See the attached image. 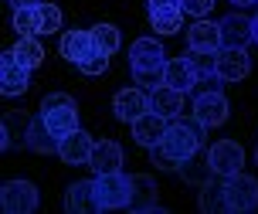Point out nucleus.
I'll use <instances>...</instances> for the list:
<instances>
[{
	"label": "nucleus",
	"mask_w": 258,
	"mask_h": 214,
	"mask_svg": "<svg viewBox=\"0 0 258 214\" xmlns=\"http://www.w3.org/2000/svg\"><path fill=\"white\" fill-rule=\"evenodd\" d=\"M167 51L156 38H136L129 48V72L143 88L163 85V68H167Z\"/></svg>",
	"instance_id": "1"
},
{
	"label": "nucleus",
	"mask_w": 258,
	"mask_h": 214,
	"mask_svg": "<svg viewBox=\"0 0 258 214\" xmlns=\"http://www.w3.org/2000/svg\"><path fill=\"white\" fill-rule=\"evenodd\" d=\"M204 123H197V119H170L167 123V133H163V146H167L177 160H190V156H197L201 153V146H204Z\"/></svg>",
	"instance_id": "2"
},
{
	"label": "nucleus",
	"mask_w": 258,
	"mask_h": 214,
	"mask_svg": "<svg viewBox=\"0 0 258 214\" xmlns=\"http://www.w3.org/2000/svg\"><path fill=\"white\" fill-rule=\"evenodd\" d=\"M41 116H44V123L51 129L58 139L72 136L78 129V105L72 95H64V92H51V95H44L41 102Z\"/></svg>",
	"instance_id": "3"
},
{
	"label": "nucleus",
	"mask_w": 258,
	"mask_h": 214,
	"mask_svg": "<svg viewBox=\"0 0 258 214\" xmlns=\"http://www.w3.org/2000/svg\"><path fill=\"white\" fill-rule=\"evenodd\" d=\"M129 197H133V177H126L122 170L95 174V211L129 207Z\"/></svg>",
	"instance_id": "4"
},
{
	"label": "nucleus",
	"mask_w": 258,
	"mask_h": 214,
	"mask_svg": "<svg viewBox=\"0 0 258 214\" xmlns=\"http://www.w3.org/2000/svg\"><path fill=\"white\" fill-rule=\"evenodd\" d=\"M228 116H231V105H228V99H224L221 88L197 92V99H194V119H197V123H204L207 129H218V126L228 123Z\"/></svg>",
	"instance_id": "5"
},
{
	"label": "nucleus",
	"mask_w": 258,
	"mask_h": 214,
	"mask_svg": "<svg viewBox=\"0 0 258 214\" xmlns=\"http://www.w3.org/2000/svg\"><path fill=\"white\" fill-rule=\"evenodd\" d=\"M224 204H228V211H238V214L255 211L258 207V180L248 174L224 177Z\"/></svg>",
	"instance_id": "6"
},
{
	"label": "nucleus",
	"mask_w": 258,
	"mask_h": 214,
	"mask_svg": "<svg viewBox=\"0 0 258 214\" xmlns=\"http://www.w3.org/2000/svg\"><path fill=\"white\" fill-rule=\"evenodd\" d=\"M207 164H211V170L218 177H234V174H241V167H245V150L234 139H218L207 150Z\"/></svg>",
	"instance_id": "7"
},
{
	"label": "nucleus",
	"mask_w": 258,
	"mask_h": 214,
	"mask_svg": "<svg viewBox=\"0 0 258 214\" xmlns=\"http://www.w3.org/2000/svg\"><path fill=\"white\" fill-rule=\"evenodd\" d=\"M0 204L7 214H31L38 211V187L31 180H7L0 190Z\"/></svg>",
	"instance_id": "8"
},
{
	"label": "nucleus",
	"mask_w": 258,
	"mask_h": 214,
	"mask_svg": "<svg viewBox=\"0 0 258 214\" xmlns=\"http://www.w3.org/2000/svg\"><path fill=\"white\" fill-rule=\"evenodd\" d=\"M31 88V68L14 58V48L0 55V92L4 95H24Z\"/></svg>",
	"instance_id": "9"
},
{
	"label": "nucleus",
	"mask_w": 258,
	"mask_h": 214,
	"mask_svg": "<svg viewBox=\"0 0 258 214\" xmlns=\"http://www.w3.org/2000/svg\"><path fill=\"white\" fill-rule=\"evenodd\" d=\"M150 109H153V102H150V95L143 88H122V92H116V99H112V113H116L119 123H136Z\"/></svg>",
	"instance_id": "10"
},
{
	"label": "nucleus",
	"mask_w": 258,
	"mask_h": 214,
	"mask_svg": "<svg viewBox=\"0 0 258 214\" xmlns=\"http://www.w3.org/2000/svg\"><path fill=\"white\" fill-rule=\"evenodd\" d=\"M187 48L218 55V51L224 48V41H221V24H211V21H204V17H197V24L187 27Z\"/></svg>",
	"instance_id": "11"
},
{
	"label": "nucleus",
	"mask_w": 258,
	"mask_h": 214,
	"mask_svg": "<svg viewBox=\"0 0 258 214\" xmlns=\"http://www.w3.org/2000/svg\"><path fill=\"white\" fill-rule=\"evenodd\" d=\"M163 82H167L170 88H177V92H194V88L201 85L190 55H187V58H170L167 68H163Z\"/></svg>",
	"instance_id": "12"
},
{
	"label": "nucleus",
	"mask_w": 258,
	"mask_h": 214,
	"mask_svg": "<svg viewBox=\"0 0 258 214\" xmlns=\"http://www.w3.org/2000/svg\"><path fill=\"white\" fill-rule=\"evenodd\" d=\"M92 150H95V139L89 136V133H82V129H75L72 136L61 139V146H58V156H61V164H72V167H89V156Z\"/></svg>",
	"instance_id": "13"
},
{
	"label": "nucleus",
	"mask_w": 258,
	"mask_h": 214,
	"mask_svg": "<svg viewBox=\"0 0 258 214\" xmlns=\"http://www.w3.org/2000/svg\"><path fill=\"white\" fill-rule=\"evenodd\" d=\"M251 72V58L245 48H221L218 51V75L224 82H241Z\"/></svg>",
	"instance_id": "14"
},
{
	"label": "nucleus",
	"mask_w": 258,
	"mask_h": 214,
	"mask_svg": "<svg viewBox=\"0 0 258 214\" xmlns=\"http://www.w3.org/2000/svg\"><path fill=\"white\" fill-rule=\"evenodd\" d=\"M221 41H224V48H248L251 44V17H241V14H228V17H221Z\"/></svg>",
	"instance_id": "15"
},
{
	"label": "nucleus",
	"mask_w": 258,
	"mask_h": 214,
	"mask_svg": "<svg viewBox=\"0 0 258 214\" xmlns=\"http://www.w3.org/2000/svg\"><path fill=\"white\" fill-rule=\"evenodd\" d=\"M167 123H170V119H163L160 113H153V109H150V113L140 116L136 123H129V126H133V139H136L140 146H146V150H150V146H156V143L163 139Z\"/></svg>",
	"instance_id": "16"
},
{
	"label": "nucleus",
	"mask_w": 258,
	"mask_h": 214,
	"mask_svg": "<svg viewBox=\"0 0 258 214\" xmlns=\"http://www.w3.org/2000/svg\"><path fill=\"white\" fill-rule=\"evenodd\" d=\"M58 48H61L64 62L78 65V62H85L99 44H95V38H92V31H68V34H61V44H58Z\"/></svg>",
	"instance_id": "17"
},
{
	"label": "nucleus",
	"mask_w": 258,
	"mask_h": 214,
	"mask_svg": "<svg viewBox=\"0 0 258 214\" xmlns=\"http://www.w3.org/2000/svg\"><path fill=\"white\" fill-rule=\"evenodd\" d=\"M89 167L95 174H112V170H122V146L116 139H102L95 143V150L89 156Z\"/></svg>",
	"instance_id": "18"
},
{
	"label": "nucleus",
	"mask_w": 258,
	"mask_h": 214,
	"mask_svg": "<svg viewBox=\"0 0 258 214\" xmlns=\"http://www.w3.org/2000/svg\"><path fill=\"white\" fill-rule=\"evenodd\" d=\"M27 150L34 153H58V146H61V139L54 136L51 129H48V123H44V116H34L31 119V126H27V139H24Z\"/></svg>",
	"instance_id": "19"
},
{
	"label": "nucleus",
	"mask_w": 258,
	"mask_h": 214,
	"mask_svg": "<svg viewBox=\"0 0 258 214\" xmlns=\"http://www.w3.org/2000/svg\"><path fill=\"white\" fill-rule=\"evenodd\" d=\"M156 180L150 174H136L133 177V197H129V211H136V214H143V211H156L160 204H156Z\"/></svg>",
	"instance_id": "20"
},
{
	"label": "nucleus",
	"mask_w": 258,
	"mask_h": 214,
	"mask_svg": "<svg viewBox=\"0 0 258 214\" xmlns=\"http://www.w3.org/2000/svg\"><path fill=\"white\" fill-rule=\"evenodd\" d=\"M183 95L187 92H177V88H170L167 82L163 85L150 88V102H153V113H160L163 119H177L183 113Z\"/></svg>",
	"instance_id": "21"
},
{
	"label": "nucleus",
	"mask_w": 258,
	"mask_h": 214,
	"mask_svg": "<svg viewBox=\"0 0 258 214\" xmlns=\"http://www.w3.org/2000/svg\"><path fill=\"white\" fill-rule=\"evenodd\" d=\"M64 211L72 214L95 211V180H75L64 194Z\"/></svg>",
	"instance_id": "22"
},
{
	"label": "nucleus",
	"mask_w": 258,
	"mask_h": 214,
	"mask_svg": "<svg viewBox=\"0 0 258 214\" xmlns=\"http://www.w3.org/2000/svg\"><path fill=\"white\" fill-rule=\"evenodd\" d=\"M14 31L21 38H38L41 34V11L38 7H17L14 11Z\"/></svg>",
	"instance_id": "23"
},
{
	"label": "nucleus",
	"mask_w": 258,
	"mask_h": 214,
	"mask_svg": "<svg viewBox=\"0 0 258 214\" xmlns=\"http://www.w3.org/2000/svg\"><path fill=\"white\" fill-rule=\"evenodd\" d=\"M27 126H31V116H24V113H7V116H4V139H0V146H4V150H11V146H14V136L27 139Z\"/></svg>",
	"instance_id": "24"
},
{
	"label": "nucleus",
	"mask_w": 258,
	"mask_h": 214,
	"mask_svg": "<svg viewBox=\"0 0 258 214\" xmlns=\"http://www.w3.org/2000/svg\"><path fill=\"white\" fill-rule=\"evenodd\" d=\"M14 58L24 65V68H38L41 62H44V48L38 44V38H21L17 44H14Z\"/></svg>",
	"instance_id": "25"
},
{
	"label": "nucleus",
	"mask_w": 258,
	"mask_h": 214,
	"mask_svg": "<svg viewBox=\"0 0 258 214\" xmlns=\"http://www.w3.org/2000/svg\"><path fill=\"white\" fill-rule=\"evenodd\" d=\"M177 174H180L187 184L204 187L207 180L214 177V170H211V164H207V156H204V160H194V156H190V160H183V164H180V170H177Z\"/></svg>",
	"instance_id": "26"
},
{
	"label": "nucleus",
	"mask_w": 258,
	"mask_h": 214,
	"mask_svg": "<svg viewBox=\"0 0 258 214\" xmlns=\"http://www.w3.org/2000/svg\"><path fill=\"white\" fill-rule=\"evenodd\" d=\"M150 24H153L156 34H177L183 24V11H153Z\"/></svg>",
	"instance_id": "27"
},
{
	"label": "nucleus",
	"mask_w": 258,
	"mask_h": 214,
	"mask_svg": "<svg viewBox=\"0 0 258 214\" xmlns=\"http://www.w3.org/2000/svg\"><path fill=\"white\" fill-rule=\"evenodd\" d=\"M92 38H95V44H99L105 55H116L119 44H122V34H119V27H112V24H95L92 27Z\"/></svg>",
	"instance_id": "28"
},
{
	"label": "nucleus",
	"mask_w": 258,
	"mask_h": 214,
	"mask_svg": "<svg viewBox=\"0 0 258 214\" xmlns=\"http://www.w3.org/2000/svg\"><path fill=\"white\" fill-rule=\"evenodd\" d=\"M201 211H228V204H224V184H211L207 180L204 187H201Z\"/></svg>",
	"instance_id": "29"
},
{
	"label": "nucleus",
	"mask_w": 258,
	"mask_h": 214,
	"mask_svg": "<svg viewBox=\"0 0 258 214\" xmlns=\"http://www.w3.org/2000/svg\"><path fill=\"white\" fill-rule=\"evenodd\" d=\"M150 164H153L156 170H163V174H177V170H180V160H177V156H173L163 143L150 146Z\"/></svg>",
	"instance_id": "30"
},
{
	"label": "nucleus",
	"mask_w": 258,
	"mask_h": 214,
	"mask_svg": "<svg viewBox=\"0 0 258 214\" xmlns=\"http://www.w3.org/2000/svg\"><path fill=\"white\" fill-rule=\"evenodd\" d=\"M105 68H109V55H105L102 48H95L85 62H78V72H82V75H102Z\"/></svg>",
	"instance_id": "31"
},
{
	"label": "nucleus",
	"mask_w": 258,
	"mask_h": 214,
	"mask_svg": "<svg viewBox=\"0 0 258 214\" xmlns=\"http://www.w3.org/2000/svg\"><path fill=\"white\" fill-rule=\"evenodd\" d=\"M41 34H54L58 27H61V7H54V4H41Z\"/></svg>",
	"instance_id": "32"
},
{
	"label": "nucleus",
	"mask_w": 258,
	"mask_h": 214,
	"mask_svg": "<svg viewBox=\"0 0 258 214\" xmlns=\"http://www.w3.org/2000/svg\"><path fill=\"white\" fill-rule=\"evenodd\" d=\"M214 7V0H183V14H190V17H204L211 14Z\"/></svg>",
	"instance_id": "33"
},
{
	"label": "nucleus",
	"mask_w": 258,
	"mask_h": 214,
	"mask_svg": "<svg viewBox=\"0 0 258 214\" xmlns=\"http://www.w3.org/2000/svg\"><path fill=\"white\" fill-rule=\"evenodd\" d=\"M153 11H183V0H150V14Z\"/></svg>",
	"instance_id": "34"
},
{
	"label": "nucleus",
	"mask_w": 258,
	"mask_h": 214,
	"mask_svg": "<svg viewBox=\"0 0 258 214\" xmlns=\"http://www.w3.org/2000/svg\"><path fill=\"white\" fill-rule=\"evenodd\" d=\"M44 0H11V7L17 11V7H41Z\"/></svg>",
	"instance_id": "35"
},
{
	"label": "nucleus",
	"mask_w": 258,
	"mask_h": 214,
	"mask_svg": "<svg viewBox=\"0 0 258 214\" xmlns=\"http://www.w3.org/2000/svg\"><path fill=\"white\" fill-rule=\"evenodd\" d=\"M251 38H255V44H258V14L251 17Z\"/></svg>",
	"instance_id": "36"
},
{
	"label": "nucleus",
	"mask_w": 258,
	"mask_h": 214,
	"mask_svg": "<svg viewBox=\"0 0 258 214\" xmlns=\"http://www.w3.org/2000/svg\"><path fill=\"white\" fill-rule=\"evenodd\" d=\"M234 7H251V4H258V0H231Z\"/></svg>",
	"instance_id": "37"
},
{
	"label": "nucleus",
	"mask_w": 258,
	"mask_h": 214,
	"mask_svg": "<svg viewBox=\"0 0 258 214\" xmlns=\"http://www.w3.org/2000/svg\"><path fill=\"white\" fill-rule=\"evenodd\" d=\"M255 164H258V150H255Z\"/></svg>",
	"instance_id": "38"
}]
</instances>
